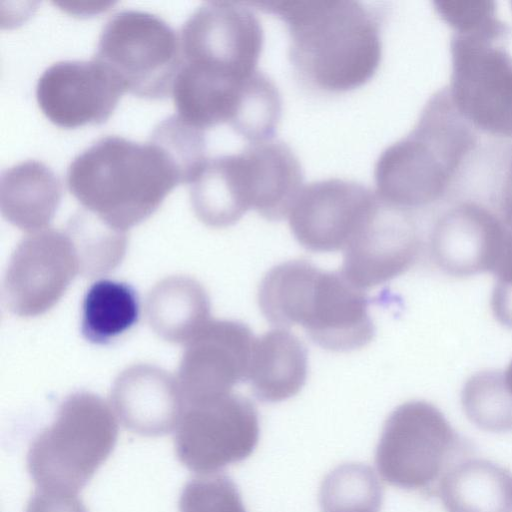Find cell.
<instances>
[{"label": "cell", "mask_w": 512, "mask_h": 512, "mask_svg": "<svg viewBox=\"0 0 512 512\" xmlns=\"http://www.w3.org/2000/svg\"><path fill=\"white\" fill-rule=\"evenodd\" d=\"M277 15L289 34V58L300 77L326 92H346L368 82L381 57L378 13L354 0L251 2Z\"/></svg>", "instance_id": "1"}, {"label": "cell", "mask_w": 512, "mask_h": 512, "mask_svg": "<svg viewBox=\"0 0 512 512\" xmlns=\"http://www.w3.org/2000/svg\"><path fill=\"white\" fill-rule=\"evenodd\" d=\"M93 58L125 91L145 98L167 96L183 62L175 30L160 16L138 9H122L109 17Z\"/></svg>", "instance_id": "7"}, {"label": "cell", "mask_w": 512, "mask_h": 512, "mask_svg": "<svg viewBox=\"0 0 512 512\" xmlns=\"http://www.w3.org/2000/svg\"><path fill=\"white\" fill-rule=\"evenodd\" d=\"M307 373V349L287 329L277 328L255 339L246 382L259 401L277 403L295 396Z\"/></svg>", "instance_id": "20"}, {"label": "cell", "mask_w": 512, "mask_h": 512, "mask_svg": "<svg viewBox=\"0 0 512 512\" xmlns=\"http://www.w3.org/2000/svg\"><path fill=\"white\" fill-rule=\"evenodd\" d=\"M140 314L137 292L126 282L99 279L82 302L81 332L94 344H107L133 327Z\"/></svg>", "instance_id": "23"}, {"label": "cell", "mask_w": 512, "mask_h": 512, "mask_svg": "<svg viewBox=\"0 0 512 512\" xmlns=\"http://www.w3.org/2000/svg\"><path fill=\"white\" fill-rule=\"evenodd\" d=\"M145 312L152 330L171 343H188L210 321L204 287L187 276H170L149 291Z\"/></svg>", "instance_id": "21"}, {"label": "cell", "mask_w": 512, "mask_h": 512, "mask_svg": "<svg viewBox=\"0 0 512 512\" xmlns=\"http://www.w3.org/2000/svg\"><path fill=\"white\" fill-rule=\"evenodd\" d=\"M491 272L496 283L512 286V227L507 224Z\"/></svg>", "instance_id": "31"}, {"label": "cell", "mask_w": 512, "mask_h": 512, "mask_svg": "<svg viewBox=\"0 0 512 512\" xmlns=\"http://www.w3.org/2000/svg\"><path fill=\"white\" fill-rule=\"evenodd\" d=\"M25 512H88L76 494L38 489Z\"/></svg>", "instance_id": "30"}, {"label": "cell", "mask_w": 512, "mask_h": 512, "mask_svg": "<svg viewBox=\"0 0 512 512\" xmlns=\"http://www.w3.org/2000/svg\"><path fill=\"white\" fill-rule=\"evenodd\" d=\"M491 307L495 318L512 329V286L495 283Z\"/></svg>", "instance_id": "32"}, {"label": "cell", "mask_w": 512, "mask_h": 512, "mask_svg": "<svg viewBox=\"0 0 512 512\" xmlns=\"http://www.w3.org/2000/svg\"><path fill=\"white\" fill-rule=\"evenodd\" d=\"M436 12L460 34H483L506 38L508 26L496 14V4L489 0H436Z\"/></svg>", "instance_id": "29"}, {"label": "cell", "mask_w": 512, "mask_h": 512, "mask_svg": "<svg viewBox=\"0 0 512 512\" xmlns=\"http://www.w3.org/2000/svg\"><path fill=\"white\" fill-rule=\"evenodd\" d=\"M505 39L454 33L447 90L475 130L512 139V56L503 46Z\"/></svg>", "instance_id": "8"}, {"label": "cell", "mask_w": 512, "mask_h": 512, "mask_svg": "<svg viewBox=\"0 0 512 512\" xmlns=\"http://www.w3.org/2000/svg\"><path fill=\"white\" fill-rule=\"evenodd\" d=\"M77 274L78 259L64 230L29 233L11 255L3 283L4 302L20 317L41 315L60 300Z\"/></svg>", "instance_id": "11"}, {"label": "cell", "mask_w": 512, "mask_h": 512, "mask_svg": "<svg viewBox=\"0 0 512 512\" xmlns=\"http://www.w3.org/2000/svg\"><path fill=\"white\" fill-rule=\"evenodd\" d=\"M239 156L250 209L270 221L288 217L303 187L302 167L292 149L270 139L248 143Z\"/></svg>", "instance_id": "18"}, {"label": "cell", "mask_w": 512, "mask_h": 512, "mask_svg": "<svg viewBox=\"0 0 512 512\" xmlns=\"http://www.w3.org/2000/svg\"><path fill=\"white\" fill-rule=\"evenodd\" d=\"M183 177L169 154L148 138L105 135L78 153L67 186L84 208L127 231L149 217Z\"/></svg>", "instance_id": "2"}, {"label": "cell", "mask_w": 512, "mask_h": 512, "mask_svg": "<svg viewBox=\"0 0 512 512\" xmlns=\"http://www.w3.org/2000/svg\"><path fill=\"white\" fill-rule=\"evenodd\" d=\"M377 198L372 213L345 247L343 255L342 274L362 290L406 272L420 249L411 212Z\"/></svg>", "instance_id": "14"}, {"label": "cell", "mask_w": 512, "mask_h": 512, "mask_svg": "<svg viewBox=\"0 0 512 512\" xmlns=\"http://www.w3.org/2000/svg\"><path fill=\"white\" fill-rule=\"evenodd\" d=\"M476 144V130L442 88L426 102L413 129L378 157L374 191L383 202L410 212L433 204Z\"/></svg>", "instance_id": "4"}, {"label": "cell", "mask_w": 512, "mask_h": 512, "mask_svg": "<svg viewBox=\"0 0 512 512\" xmlns=\"http://www.w3.org/2000/svg\"><path fill=\"white\" fill-rule=\"evenodd\" d=\"M260 435L258 412L248 398L230 393L186 406L176 428L178 460L189 470L213 474L247 459Z\"/></svg>", "instance_id": "10"}, {"label": "cell", "mask_w": 512, "mask_h": 512, "mask_svg": "<svg viewBox=\"0 0 512 512\" xmlns=\"http://www.w3.org/2000/svg\"><path fill=\"white\" fill-rule=\"evenodd\" d=\"M473 452L471 442L436 406L412 400L397 406L387 417L375 464L390 485L435 496L448 471Z\"/></svg>", "instance_id": "6"}, {"label": "cell", "mask_w": 512, "mask_h": 512, "mask_svg": "<svg viewBox=\"0 0 512 512\" xmlns=\"http://www.w3.org/2000/svg\"><path fill=\"white\" fill-rule=\"evenodd\" d=\"M149 139L159 144L175 162L183 181L190 182L207 158L205 131L199 129L177 113L159 121Z\"/></svg>", "instance_id": "27"}, {"label": "cell", "mask_w": 512, "mask_h": 512, "mask_svg": "<svg viewBox=\"0 0 512 512\" xmlns=\"http://www.w3.org/2000/svg\"><path fill=\"white\" fill-rule=\"evenodd\" d=\"M74 247L79 273L96 277L114 270L123 260L127 231L118 229L86 208L77 210L64 230Z\"/></svg>", "instance_id": "24"}, {"label": "cell", "mask_w": 512, "mask_h": 512, "mask_svg": "<svg viewBox=\"0 0 512 512\" xmlns=\"http://www.w3.org/2000/svg\"><path fill=\"white\" fill-rule=\"evenodd\" d=\"M364 290L341 271H326L304 259L273 266L262 278L258 305L278 327L302 326L323 349L349 352L369 344L375 325Z\"/></svg>", "instance_id": "3"}, {"label": "cell", "mask_w": 512, "mask_h": 512, "mask_svg": "<svg viewBox=\"0 0 512 512\" xmlns=\"http://www.w3.org/2000/svg\"><path fill=\"white\" fill-rule=\"evenodd\" d=\"M501 218L512 227V159L506 169L500 191Z\"/></svg>", "instance_id": "33"}, {"label": "cell", "mask_w": 512, "mask_h": 512, "mask_svg": "<svg viewBox=\"0 0 512 512\" xmlns=\"http://www.w3.org/2000/svg\"><path fill=\"white\" fill-rule=\"evenodd\" d=\"M117 436L115 415L101 397L73 393L32 441L29 474L38 489L77 494L113 451Z\"/></svg>", "instance_id": "5"}, {"label": "cell", "mask_w": 512, "mask_h": 512, "mask_svg": "<svg viewBox=\"0 0 512 512\" xmlns=\"http://www.w3.org/2000/svg\"><path fill=\"white\" fill-rule=\"evenodd\" d=\"M61 196L60 178L42 161L27 159L1 172V213L23 231L32 233L47 228Z\"/></svg>", "instance_id": "19"}, {"label": "cell", "mask_w": 512, "mask_h": 512, "mask_svg": "<svg viewBox=\"0 0 512 512\" xmlns=\"http://www.w3.org/2000/svg\"><path fill=\"white\" fill-rule=\"evenodd\" d=\"M511 5H512V2H511Z\"/></svg>", "instance_id": "35"}, {"label": "cell", "mask_w": 512, "mask_h": 512, "mask_svg": "<svg viewBox=\"0 0 512 512\" xmlns=\"http://www.w3.org/2000/svg\"><path fill=\"white\" fill-rule=\"evenodd\" d=\"M377 203L374 190L353 180L329 178L303 185L289 214L297 242L313 252L344 250Z\"/></svg>", "instance_id": "12"}, {"label": "cell", "mask_w": 512, "mask_h": 512, "mask_svg": "<svg viewBox=\"0 0 512 512\" xmlns=\"http://www.w3.org/2000/svg\"><path fill=\"white\" fill-rule=\"evenodd\" d=\"M113 410L128 430L148 437L176 429L186 404L177 378L151 364H134L115 379Z\"/></svg>", "instance_id": "17"}, {"label": "cell", "mask_w": 512, "mask_h": 512, "mask_svg": "<svg viewBox=\"0 0 512 512\" xmlns=\"http://www.w3.org/2000/svg\"><path fill=\"white\" fill-rule=\"evenodd\" d=\"M383 489L373 469L345 463L324 478L319 503L322 512H380Z\"/></svg>", "instance_id": "25"}, {"label": "cell", "mask_w": 512, "mask_h": 512, "mask_svg": "<svg viewBox=\"0 0 512 512\" xmlns=\"http://www.w3.org/2000/svg\"><path fill=\"white\" fill-rule=\"evenodd\" d=\"M255 337L237 320H210L187 343L178 370L186 406L232 393L247 379Z\"/></svg>", "instance_id": "13"}, {"label": "cell", "mask_w": 512, "mask_h": 512, "mask_svg": "<svg viewBox=\"0 0 512 512\" xmlns=\"http://www.w3.org/2000/svg\"><path fill=\"white\" fill-rule=\"evenodd\" d=\"M461 403L467 418L489 432L512 431V395L501 371H482L465 383Z\"/></svg>", "instance_id": "26"}, {"label": "cell", "mask_w": 512, "mask_h": 512, "mask_svg": "<svg viewBox=\"0 0 512 512\" xmlns=\"http://www.w3.org/2000/svg\"><path fill=\"white\" fill-rule=\"evenodd\" d=\"M179 512H247L237 486L226 475L207 474L186 483Z\"/></svg>", "instance_id": "28"}, {"label": "cell", "mask_w": 512, "mask_h": 512, "mask_svg": "<svg viewBox=\"0 0 512 512\" xmlns=\"http://www.w3.org/2000/svg\"><path fill=\"white\" fill-rule=\"evenodd\" d=\"M437 495L446 512H512V475L490 460L468 457L443 477Z\"/></svg>", "instance_id": "22"}, {"label": "cell", "mask_w": 512, "mask_h": 512, "mask_svg": "<svg viewBox=\"0 0 512 512\" xmlns=\"http://www.w3.org/2000/svg\"><path fill=\"white\" fill-rule=\"evenodd\" d=\"M506 224L488 208L462 202L444 213L431 235L437 265L453 276L492 271Z\"/></svg>", "instance_id": "16"}, {"label": "cell", "mask_w": 512, "mask_h": 512, "mask_svg": "<svg viewBox=\"0 0 512 512\" xmlns=\"http://www.w3.org/2000/svg\"><path fill=\"white\" fill-rule=\"evenodd\" d=\"M263 43L259 19L242 2H203L180 30L183 63L229 81L246 80L258 71Z\"/></svg>", "instance_id": "9"}, {"label": "cell", "mask_w": 512, "mask_h": 512, "mask_svg": "<svg viewBox=\"0 0 512 512\" xmlns=\"http://www.w3.org/2000/svg\"><path fill=\"white\" fill-rule=\"evenodd\" d=\"M502 373H503L504 383H505L508 391L512 395V361L510 362V364L508 365L506 370L503 371Z\"/></svg>", "instance_id": "34"}, {"label": "cell", "mask_w": 512, "mask_h": 512, "mask_svg": "<svg viewBox=\"0 0 512 512\" xmlns=\"http://www.w3.org/2000/svg\"><path fill=\"white\" fill-rule=\"evenodd\" d=\"M125 91L118 78L101 62L60 60L48 66L36 84L43 113L62 127L104 122Z\"/></svg>", "instance_id": "15"}]
</instances>
